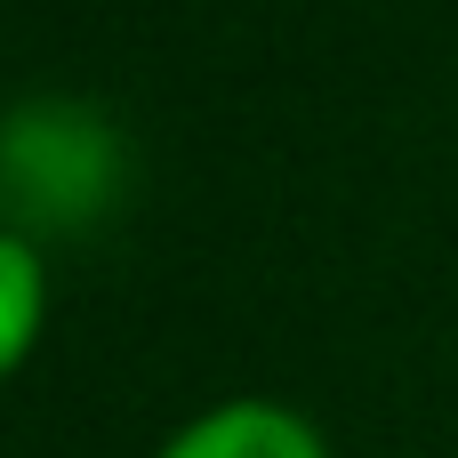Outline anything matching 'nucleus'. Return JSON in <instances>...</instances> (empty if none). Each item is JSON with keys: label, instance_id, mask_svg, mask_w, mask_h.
<instances>
[{"label": "nucleus", "instance_id": "nucleus-1", "mask_svg": "<svg viewBox=\"0 0 458 458\" xmlns=\"http://www.w3.org/2000/svg\"><path fill=\"white\" fill-rule=\"evenodd\" d=\"M129 169V145L113 113L81 97H24L0 113V233L32 242L40 233H81L113 209Z\"/></svg>", "mask_w": 458, "mask_h": 458}, {"label": "nucleus", "instance_id": "nucleus-3", "mask_svg": "<svg viewBox=\"0 0 458 458\" xmlns=\"http://www.w3.org/2000/svg\"><path fill=\"white\" fill-rule=\"evenodd\" d=\"M40 306H48V266H40V250L16 242V233H0V378L32 354Z\"/></svg>", "mask_w": 458, "mask_h": 458}, {"label": "nucleus", "instance_id": "nucleus-2", "mask_svg": "<svg viewBox=\"0 0 458 458\" xmlns=\"http://www.w3.org/2000/svg\"><path fill=\"white\" fill-rule=\"evenodd\" d=\"M153 458H330V451L282 403H217V411L185 419Z\"/></svg>", "mask_w": 458, "mask_h": 458}]
</instances>
